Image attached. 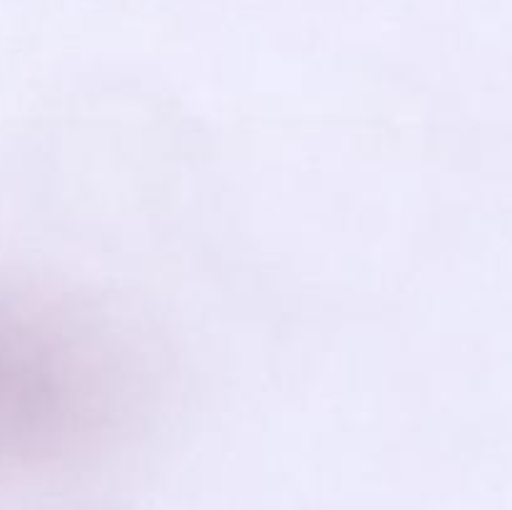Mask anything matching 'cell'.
<instances>
[{
	"label": "cell",
	"mask_w": 512,
	"mask_h": 510,
	"mask_svg": "<svg viewBox=\"0 0 512 510\" xmlns=\"http://www.w3.org/2000/svg\"><path fill=\"white\" fill-rule=\"evenodd\" d=\"M133 350L100 313L0 283V470L98 450L128 418Z\"/></svg>",
	"instance_id": "6da1fadb"
},
{
	"label": "cell",
	"mask_w": 512,
	"mask_h": 510,
	"mask_svg": "<svg viewBox=\"0 0 512 510\" xmlns=\"http://www.w3.org/2000/svg\"><path fill=\"white\" fill-rule=\"evenodd\" d=\"M60 510H130V508H123V505H115V503H78Z\"/></svg>",
	"instance_id": "7a4b0ae2"
}]
</instances>
